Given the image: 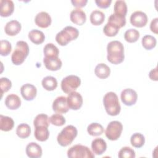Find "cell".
<instances>
[{"label":"cell","mask_w":158,"mask_h":158,"mask_svg":"<svg viewBox=\"0 0 158 158\" xmlns=\"http://www.w3.org/2000/svg\"><path fill=\"white\" fill-rule=\"evenodd\" d=\"M108 61L114 64L122 63L125 58L123 44L117 40L109 42L107 46Z\"/></svg>","instance_id":"cell-1"},{"label":"cell","mask_w":158,"mask_h":158,"mask_svg":"<svg viewBox=\"0 0 158 158\" xmlns=\"http://www.w3.org/2000/svg\"><path fill=\"white\" fill-rule=\"evenodd\" d=\"M103 104L106 112L112 116L117 115L121 110L117 95L112 91L107 93L103 98Z\"/></svg>","instance_id":"cell-2"},{"label":"cell","mask_w":158,"mask_h":158,"mask_svg":"<svg viewBox=\"0 0 158 158\" xmlns=\"http://www.w3.org/2000/svg\"><path fill=\"white\" fill-rule=\"evenodd\" d=\"M78 35L79 31L77 28L72 26H67L57 33L56 40L60 46H66L71 41L76 40Z\"/></svg>","instance_id":"cell-3"},{"label":"cell","mask_w":158,"mask_h":158,"mask_svg":"<svg viewBox=\"0 0 158 158\" xmlns=\"http://www.w3.org/2000/svg\"><path fill=\"white\" fill-rule=\"evenodd\" d=\"M29 54V47L27 42L19 41L16 43L15 48L12 54L11 60L14 64H22Z\"/></svg>","instance_id":"cell-4"},{"label":"cell","mask_w":158,"mask_h":158,"mask_svg":"<svg viewBox=\"0 0 158 158\" xmlns=\"http://www.w3.org/2000/svg\"><path fill=\"white\" fill-rule=\"evenodd\" d=\"M77 129L73 125H67L58 134L57 141L63 147L70 144L77 136Z\"/></svg>","instance_id":"cell-5"},{"label":"cell","mask_w":158,"mask_h":158,"mask_svg":"<svg viewBox=\"0 0 158 158\" xmlns=\"http://www.w3.org/2000/svg\"><path fill=\"white\" fill-rule=\"evenodd\" d=\"M67 156L70 158H94V155L86 146L76 144L67 151Z\"/></svg>","instance_id":"cell-6"},{"label":"cell","mask_w":158,"mask_h":158,"mask_svg":"<svg viewBox=\"0 0 158 158\" xmlns=\"http://www.w3.org/2000/svg\"><path fill=\"white\" fill-rule=\"evenodd\" d=\"M80 78L73 75L67 76L62 79L61 81L62 90L67 94H69L72 91H75L80 85Z\"/></svg>","instance_id":"cell-7"},{"label":"cell","mask_w":158,"mask_h":158,"mask_svg":"<svg viewBox=\"0 0 158 158\" xmlns=\"http://www.w3.org/2000/svg\"><path fill=\"white\" fill-rule=\"evenodd\" d=\"M123 130V125L120 122L114 120L110 122L105 131L106 137L111 140L115 141L118 139L122 133Z\"/></svg>","instance_id":"cell-8"},{"label":"cell","mask_w":158,"mask_h":158,"mask_svg":"<svg viewBox=\"0 0 158 158\" xmlns=\"http://www.w3.org/2000/svg\"><path fill=\"white\" fill-rule=\"evenodd\" d=\"M120 98L122 102L125 105L131 106L136 103L138 95L134 89L131 88H126L121 92Z\"/></svg>","instance_id":"cell-9"},{"label":"cell","mask_w":158,"mask_h":158,"mask_svg":"<svg viewBox=\"0 0 158 158\" xmlns=\"http://www.w3.org/2000/svg\"><path fill=\"white\" fill-rule=\"evenodd\" d=\"M67 99L69 108L72 110H78L82 106L83 98L78 92L72 91L70 93Z\"/></svg>","instance_id":"cell-10"},{"label":"cell","mask_w":158,"mask_h":158,"mask_svg":"<svg viewBox=\"0 0 158 158\" xmlns=\"http://www.w3.org/2000/svg\"><path fill=\"white\" fill-rule=\"evenodd\" d=\"M147 22L148 16L142 11H135L130 16V23L136 27H143L146 25Z\"/></svg>","instance_id":"cell-11"},{"label":"cell","mask_w":158,"mask_h":158,"mask_svg":"<svg viewBox=\"0 0 158 158\" xmlns=\"http://www.w3.org/2000/svg\"><path fill=\"white\" fill-rule=\"evenodd\" d=\"M52 109L58 114H64L69 111V107L67 98L63 96L57 97L52 103Z\"/></svg>","instance_id":"cell-12"},{"label":"cell","mask_w":158,"mask_h":158,"mask_svg":"<svg viewBox=\"0 0 158 158\" xmlns=\"http://www.w3.org/2000/svg\"><path fill=\"white\" fill-rule=\"evenodd\" d=\"M20 93L27 101H32L36 96V88L32 84L26 83L20 88Z\"/></svg>","instance_id":"cell-13"},{"label":"cell","mask_w":158,"mask_h":158,"mask_svg":"<svg viewBox=\"0 0 158 158\" xmlns=\"http://www.w3.org/2000/svg\"><path fill=\"white\" fill-rule=\"evenodd\" d=\"M43 62L46 68L51 71H56L59 70L62 65L61 60L57 56L44 57Z\"/></svg>","instance_id":"cell-14"},{"label":"cell","mask_w":158,"mask_h":158,"mask_svg":"<svg viewBox=\"0 0 158 158\" xmlns=\"http://www.w3.org/2000/svg\"><path fill=\"white\" fill-rule=\"evenodd\" d=\"M51 17L50 15L44 11H42L37 14L35 18L36 25L41 28H47L51 23Z\"/></svg>","instance_id":"cell-15"},{"label":"cell","mask_w":158,"mask_h":158,"mask_svg":"<svg viewBox=\"0 0 158 158\" xmlns=\"http://www.w3.org/2000/svg\"><path fill=\"white\" fill-rule=\"evenodd\" d=\"M70 20L76 25H82L86 20V15L85 12L80 8H77L70 12Z\"/></svg>","instance_id":"cell-16"},{"label":"cell","mask_w":158,"mask_h":158,"mask_svg":"<svg viewBox=\"0 0 158 158\" xmlns=\"http://www.w3.org/2000/svg\"><path fill=\"white\" fill-rule=\"evenodd\" d=\"M26 154L30 158H39L42 156L41 147L35 142H31L26 147Z\"/></svg>","instance_id":"cell-17"},{"label":"cell","mask_w":158,"mask_h":158,"mask_svg":"<svg viewBox=\"0 0 158 158\" xmlns=\"http://www.w3.org/2000/svg\"><path fill=\"white\" fill-rule=\"evenodd\" d=\"M21 28V24L19 21L12 20L6 23L4 27V31L7 35L15 36L20 31Z\"/></svg>","instance_id":"cell-18"},{"label":"cell","mask_w":158,"mask_h":158,"mask_svg":"<svg viewBox=\"0 0 158 158\" xmlns=\"http://www.w3.org/2000/svg\"><path fill=\"white\" fill-rule=\"evenodd\" d=\"M91 148L94 154L96 155H101L107 149L106 142L102 138H96L92 141Z\"/></svg>","instance_id":"cell-19"},{"label":"cell","mask_w":158,"mask_h":158,"mask_svg":"<svg viewBox=\"0 0 158 158\" xmlns=\"http://www.w3.org/2000/svg\"><path fill=\"white\" fill-rule=\"evenodd\" d=\"M0 15L1 17H9L14 12V4L11 0H1Z\"/></svg>","instance_id":"cell-20"},{"label":"cell","mask_w":158,"mask_h":158,"mask_svg":"<svg viewBox=\"0 0 158 158\" xmlns=\"http://www.w3.org/2000/svg\"><path fill=\"white\" fill-rule=\"evenodd\" d=\"M4 103L8 109L10 110H15L20 106L21 100L17 95L15 94H10L6 96Z\"/></svg>","instance_id":"cell-21"},{"label":"cell","mask_w":158,"mask_h":158,"mask_svg":"<svg viewBox=\"0 0 158 158\" xmlns=\"http://www.w3.org/2000/svg\"><path fill=\"white\" fill-rule=\"evenodd\" d=\"M94 73L98 78L105 79L109 76L110 69L106 64L104 63H100L96 66Z\"/></svg>","instance_id":"cell-22"},{"label":"cell","mask_w":158,"mask_h":158,"mask_svg":"<svg viewBox=\"0 0 158 158\" xmlns=\"http://www.w3.org/2000/svg\"><path fill=\"white\" fill-rule=\"evenodd\" d=\"M34 136L38 141H46L49 136V131L48 129V127L44 126H39L35 127Z\"/></svg>","instance_id":"cell-23"},{"label":"cell","mask_w":158,"mask_h":158,"mask_svg":"<svg viewBox=\"0 0 158 158\" xmlns=\"http://www.w3.org/2000/svg\"><path fill=\"white\" fill-rule=\"evenodd\" d=\"M28 38L35 44H41L45 40V36L43 32L36 29L32 30L29 32Z\"/></svg>","instance_id":"cell-24"},{"label":"cell","mask_w":158,"mask_h":158,"mask_svg":"<svg viewBox=\"0 0 158 158\" xmlns=\"http://www.w3.org/2000/svg\"><path fill=\"white\" fill-rule=\"evenodd\" d=\"M14 126L13 119L8 116L0 115V129L4 131L11 130Z\"/></svg>","instance_id":"cell-25"},{"label":"cell","mask_w":158,"mask_h":158,"mask_svg":"<svg viewBox=\"0 0 158 158\" xmlns=\"http://www.w3.org/2000/svg\"><path fill=\"white\" fill-rule=\"evenodd\" d=\"M90 22L94 25L102 24L105 19V14L101 10H94L90 14Z\"/></svg>","instance_id":"cell-26"},{"label":"cell","mask_w":158,"mask_h":158,"mask_svg":"<svg viewBox=\"0 0 158 158\" xmlns=\"http://www.w3.org/2000/svg\"><path fill=\"white\" fill-rule=\"evenodd\" d=\"M43 87L48 91H52L57 86V81L56 78L52 76L44 77L41 81Z\"/></svg>","instance_id":"cell-27"},{"label":"cell","mask_w":158,"mask_h":158,"mask_svg":"<svg viewBox=\"0 0 158 158\" xmlns=\"http://www.w3.org/2000/svg\"><path fill=\"white\" fill-rule=\"evenodd\" d=\"M114 14L122 17H125L127 12V6L125 1L122 0L116 1L114 7Z\"/></svg>","instance_id":"cell-28"},{"label":"cell","mask_w":158,"mask_h":158,"mask_svg":"<svg viewBox=\"0 0 158 158\" xmlns=\"http://www.w3.org/2000/svg\"><path fill=\"white\" fill-rule=\"evenodd\" d=\"M31 133V128L27 123H20L16 129V134L22 139L28 138Z\"/></svg>","instance_id":"cell-29"},{"label":"cell","mask_w":158,"mask_h":158,"mask_svg":"<svg viewBox=\"0 0 158 158\" xmlns=\"http://www.w3.org/2000/svg\"><path fill=\"white\" fill-rule=\"evenodd\" d=\"M87 131L91 136H100L104 132V128L98 123H92L88 126Z\"/></svg>","instance_id":"cell-30"},{"label":"cell","mask_w":158,"mask_h":158,"mask_svg":"<svg viewBox=\"0 0 158 158\" xmlns=\"http://www.w3.org/2000/svg\"><path fill=\"white\" fill-rule=\"evenodd\" d=\"M130 143L131 145L135 148H141L145 143L144 136L140 133H135L131 135L130 138Z\"/></svg>","instance_id":"cell-31"},{"label":"cell","mask_w":158,"mask_h":158,"mask_svg":"<svg viewBox=\"0 0 158 158\" xmlns=\"http://www.w3.org/2000/svg\"><path fill=\"white\" fill-rule=\"evenodd\" d=\"M49 118L46 114H40L36 116L33 120V125L35 127L39 126H44L48 127L49 125Z\"/></svg>","instance_id":"cell-32"},{"label":"cell","mask_w":158,"mask_h":158,"mask_svg":"<svg viewBox=\"0 0 158 158\" xmlns=\"http://www.w3.org/2000/svg\"><path fill=\"white\" fill-rule=\"evenodd\" d=\"M139 38V32L134 28L127 30L124 33V38L128 43H135Z\"/></svg>","instance_id":"cell-33"},{"label":"cell","mask_w":158,"mask_h":158,"mask_svg":"<svg viewBox=\"0 0 158 158\" xmlns=\"http://www.w3.org/2000/svg\"><path fill=\"white\" fill-rule=\"evenodd\" d=\"M142 46L147 50L153 49L156 45V39L151 35H145L143 37L141 40Z\"/></svg>","instance_id":"cell-34"},{"label":"cell","mask_w":158,"mask_h":158,"mask_svg":"<svg viewBox=\"0 0 158 158\" xmlns=\"http://www.w3.org/2000/svg\"><path fill=\"white\" fill-rule=\"evenodd\" d=\"M44 57L59 56V51L56 46L52 43H48L45 45L43 49Z\"/></svg>","instance_id":"cell-35"},{"label":"cell","mask_w":158,"mask_h":158,"mask_svg":"<svg viewBox=\"0 0 158 158\" xmlns=\"http://www.w3.org/2000/svg\"><path fill=\"white\" fill-rule=\"evenodd\" d=\"M108 22L112 23L120 28L125 26L126 23V19L125 17L118 15L114 13L109 16L108 19Z\"/></svg>","instance_id":"cell-36"},{"label":"cell","mask_w":158,"mask_h":158,"mask_svg":"<svg viewBox=\"0 0 158 158\" xmlns=\"http://www.w3.org/2000/svg\"><path fill=\"white\" fill-rule=\"evenodd\" d=\"M119 29L120 28L115 25L107 22L103 28V32L106 36L111 37L115 36L118 33Z\"/></svg>","instance_id":"cell-37"},{"label":"cell","mask_w":158,"mask_h":158,"mask_svg":"<svg viewBox=\"0 0 158 158\" xmlns=\"http://www.w3.org/2000/svg\"><path fill=\"white\" fill-rule=\"evenodd\" d=\"M118 156L119 158H135V152L131 148L125 146L119 151Z\"/></svg>","instance_id":"cell-38"},{"label":"cell","mask_w":158,"mask_h":158,"mask_svg":"<svg viewBox=\"0 0 158 158\" xmlns=\"http://www.w3.org/2000/svg\"><path fill=\"white\" fill-rule=\"evenodd\" d=\"M50 122L56 126H62L65 123V118L64 117L59 114H54L49 118Z\"/></svg>","instance_id":"cell-39"},{"label":"cell","mask_w":158,"mask_h":158,"mask_svg":"<svg viewBox=\"0 0 158 158\" xmlns=\"http://www.w3.org/2000/svg\"><path fill=\"white\" fill-rule=\"evenodd\" d=\"M12 49L10 43L7 40H1L0 44V54L2 56H6L10 54Z\"/></svg>","instance_id":"cell-40"},{"label":"cell","mask_w":158,"mask_h":158,"mask_svg":"<svg viewBox=\"0 0 158 158\" xmlns=\"http://www.w3.org/2000/svg\"><path fill=\"white\" fill-rule=\"evenodd\" d=\"M12 86V82L10 80L6 77H2L0 79V87L1 94L6 93L9 90V89Z\"/></svg>","instance_id":"cell-41"},{"label":"cell","mask_w":158,"mask_h":158,"mask_svg":"<svg viewBox=\"0 0 158 158\" xmlns=\"http://www.w3.org/2000/svg\"><path fill=\"white\" fill-rule=\"evenodd\" d=\"M95 2L97 6H98L99 7L106 9L109 7V6L112 2V1L111 0H96Z\"/></svg>","instance_id":"cell-42"},{"label":"cell","mask_w":158,"mask_h":158,"mask_svg":"<svg viewBox=\"0 0 158 158\" xmlns=\"http://www.w3.org/2000/svg\"><path fill=\"white\" fill-rule=\"evenodd\" d=\"M158 24V18H155L154 19L150 24V29L151 30V31H152L153 33L157 34L158 33V27H157V25Z\"/></svg>","instance_id":"cell-43"},{"label":"cell","mask_w":158,"mask_h":158,"mask_svg":"<svg viewBox=\"0 0 158 158\" xmlns=\"http://www.w3.org/2000/svg\"><path fill=\"white\" fill-rule=\"evenodd\" d=\"M87 2H88L87 0H72L71 1V2L72 3L73 6L78 8L85 6Z\"/></svg>","instance_id":"cell-44"},{"label":"cell","mask_w":158,"mask_h":158,"mask_svg":"<svg viewBox=\"0 0 158 158\" xmlns=\"http://www.w3.org/2000/svg\"><path fill=\"white\" fill-rule=\"evenodd\" d=\"M157 68L156 67L155 69L151 70L149 72V77L152 80L157 81Z\"/></svg>","instance_id":"cell-45"}]
</instances>
